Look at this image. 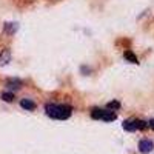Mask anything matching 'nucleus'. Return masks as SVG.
<instances>
[{
  "label": "nucleus",
  "mask_w": 154,
  "mask_h": 154,
  "mask_svg": "<svg viewBox=\"0 0 154 154\" xmlns=\"http://www.w3.org/2000/svg\"><path fill=\"white\" fill-rule=\"evenodd\" d=\"M46 116H49L51 119H57V120H66L71 117L72 108L69 105H59V103H48L45 106Z\"/></svg>",
  "instance_id": "1"
},
{
  "label": "nucleus",
  "mask_w": 154,
  "mask_h": 154,
  "mask_svg": "<svg viewBox=\"0 0 154 154\" xmlns=\"http://www.w3.org/2000/svg\"><path fill=\"white\" fill-rule=\"evenodd\" d=\"M2 99H3L5 102H12V100H14V94L9 93V91H6V93L2 94Z\"/></svg>",
  "instance_id": "10"
},
{
  "label": "nucleus",
  "mask_w": 154,
  "mask_h": 154,
  "mask_svg": "<svg viewBox=\"0 0 154 154\" xmlns=\"http://www.w3.org/2000/svg\"><path fill=\"white\" fill-rule=\"evenodd\" d=\"M20 106L25 108L26 111H32V109H35V103H34L32 100H29V99H23V100L20 102Z\"/></svg>",
  "instance_id": "7"
},
{
  "label": "nucleus",
  "mask_w": 154,
  "mask_h": 154,
  "mask_svg": "<svg viewBox=\"0 0 154 154\" xmlns=\"http://www.w3.org/2000/svg\"><path fill=\"white\" fill-rule=\"evenodd\" d=\"M148 126L154 130V119H149V120H148Z\"/></svg>",
  "instance_id": "12"
},
{
  "label": "nucleus",
  "mask_w": 154,
  "mask_h": 154,
  "mask_svg": "<svg viewBox=\"0 0 154 154\" xmlns=\"http://www.w3.org/2000/svg\"><path fill=\"white\" fill-rule=\"evenodd\" d=\"M152 148H154V145H152L151 140H148V139H142V140L139 142V151H140V152H143V154L149 152Z\"/></svg>",
  "instance_id": "4"
},
{
  "label": "nucleus",
  "mask_w": 154,
  "mask_h": 154,
  "mask_svg": "<svg viewBox=\"0 0 154 154\" xmlns=\"http://www.w3.org/2000/svg\"><path fill=\"white\" fill-rule=\"evenodd\" d=\"M120 108V102H117V100H111L109 103H108V109L109 111H116V109H119Z\"/></svg>",
  "instance_id": "9"
},
{
  "label": "nucleus",
  "mask_w": 154,
  "mask_h": 154,
  "mask_svg": "<svg viewBox=\"0 0 154 154\" xmlns=\"http://www.w3.org/2000/svg\"><path fill=\"white\" fill-rule=\"evenodd\" d=\"M11 60V53H9V49H3L2 53H0V65H6V63Z\"/></svg>",
  "instance_id": "5"
},
{
  "label": "nucleus",
  "mask_w": 154,
  "mask_h": 154,
  "mask_svg": "<svg viewBox=\"0 0 154 154\" xmlns=\"http://www.w3.org/2000/svg\"><path fill=\"white\" fill-rule=\"evenodd\" d=\"M122 126L126 131H139V130H143L146 126V122L140 120V119H130V120H125L122 123Z\"/></svg>",
  "instance_id": "3"
},
{
  "label": "nucleus",
  "mask_w": 154,
  "mask_h": 154,
  "mask_svg": "<svg viewBox=\"0 0 154 154\" xmlns=\"http://www.w3.org/2000/svg\"><path fill=\"white\" fill-rule=\"evenodd\" d=\"M5 29H6L8 32H14V31L17 29V25H16V23H6V25H5Z\"/></svg>",
  "instance_id": "11"
},
{
  "label": "nucleus",
  "mask_w": 154,
  "mask_h": 154,
  "mask_svg": "<svg viewBox=\"0 0 154 154\" xmlns=\"http://www.w3.org/2000/svg\"><path fill=\"white\" fill-rule=\"evenodd\" d=\"M91 117L93 119H97V120H105V122H112L117 119V114L114 111H109V109H99V108H94L91 111Z\"/></svg>",
  "instance_id": "2"
},
{
  "label": "nucleus",
  "mask_w": 154,
  "mask_h": 154,
  "mask_svg": "<svg viewBox=\"0 0 154 154\" xmlns=\"http://www.w3.org/2000/svg\"><path fill=\"white\" fill-rule=\"evenodd\" d=\"M123 56H125V59H126L128 62H131V63H137V57L131 53V51H125V54H123Z\"/></svg>",
  "instance_id": "8"
},
{
  "label": "nucleus",
  "mask_w": 154,
  "mask_h": 154,
  "mask_svg": "<svg viewBox=\"0 0 154 154\" xmlns=\"http://www.w3.org/2000/svg\"><path fill=\"white\" fill-rule=\"evenodd\" d=\"M22 80L20 79H9L8 82H6V86L9 88V89H19V88H22Z\"/></svg>",
  "instance_id": "6"
}]
</instances>
